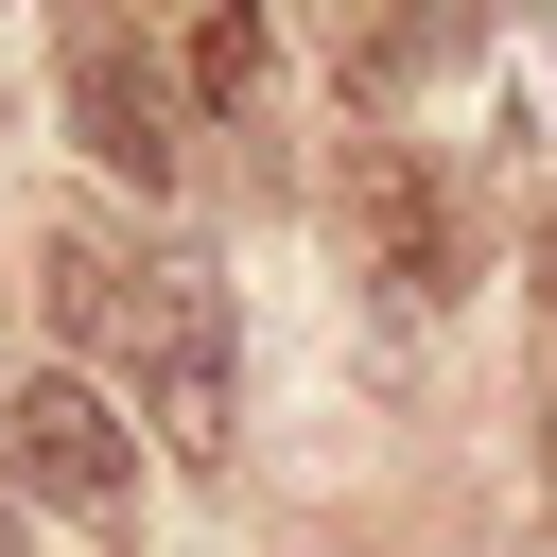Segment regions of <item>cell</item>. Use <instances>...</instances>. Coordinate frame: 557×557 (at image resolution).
I'll return each mask as SVG.
<instances>
[{
	"instance_id": "1",
	"label": "cell",
	"mask_w": 557,
	"mask_h": 557,
	"mask_svg": "<svg viewBox=\"0 0 557 557\" xmlns=\"http://www.w3.org/2000/svg\"><path fill=\"white\" fill-rule=\"evenodd\" d=\"M122 366H139V400H157L191 453H226V418H244V296H226L209 261H157V278H139Z\"/></svg>"
},
{
	"instance_id": "2",
	"label": "cell",
	"mask_w": 557,
	"mask_h": 557,
	"mask_svg": "<svg viewBox=\"0 0 557 557\" xmlns=\"http://www.w3.org/2000/svg\"><path fill=\"white\" fill-rule=\"evenodd\" d=\"M0 470H17L35 505L104 522V540L139 522V435H122V418H104V383H70V366H52V383H17V418H0Z\"/></svg>"
},
{
	"instance_id": "3",
	"label": "cell",
	"mask_w": 557,
	"mask_h": 557,
	"mask_svg": "<svg viewBox=\"0 0 557 557\" xmlns=\"http://www.w3.org/2000/svg\"><path fill=\"white\" fill-rule=\"evenodd\" d=\"M70 139L104 157V174H174V70L122 35V17H70Z\"/></svg>"
},
{
	"instance_id": "4",
	"label": "cell",
	"mask_w": 557,
	"mask_h": 557,
	"mask_svg": "<svg viewBox=\"0 0 557 557\" xmlns=\"http://www.w3.org/2000/svg\"><path fill=\"white\" fill-rule=\"evenodd\" d=\"M366 244H383V278H400V296H453V261H470L453 191H435V174H400V157L366 174Z\"/></svg>"
},
{
	"instance_id": "5",
	"label": "cell",
	"mask_w": 557,
	"mask_h": 557,
	"mask_svg": "<svg viewBox=\"0 0 557 557\" xmlns=\"http://www.w3.org/2000/svg\"><path fill=\"white\" fill-rule=\"evenodd\" d=\"M191 87H209V104L261 87V0H209V17H191Z\"/></svg>"
},
{
	"instance_id": "6",
	"label": "cell",
	"mask_w": 557,
	"mask_h": 557,
	"mask_svg": "<svg viewBox=\"0 0 557 557\" xmlns=\"http://www.w3.org/2000/svg\"><path fill=\"white\" fill-rule=\"evenodd\" d=\"M540 453H557V348H540Z\"/></svg>"
},
{
	"instance_id": "7",
	"label": "cell",
	"mask_w": 557,
	"mask_h": 557,
	"mask_svg": "<svg viewBox=\"0 0 557 557\" xmlns=\"http://www.w3.org/2000/svg\"><path fill=\"white\" fill-rule=\"evenodd\" d=\"M540 70H557V17H540Z\"/></svg>"
},
{
	"instance_id": "8",
	"label": "cell",
	"mask_w": 557,
	"mask_h": 557,
	"mask_svg": "<svg viewBox=\"0 0 557 557\" xmlns=\"http://www.w3.org/2000/svg\"><path fill=\"white\" fill-rule=\"evenodd\" d=\"M0 418H17V400H0Z\"/></svg>"
}]
</instances>
